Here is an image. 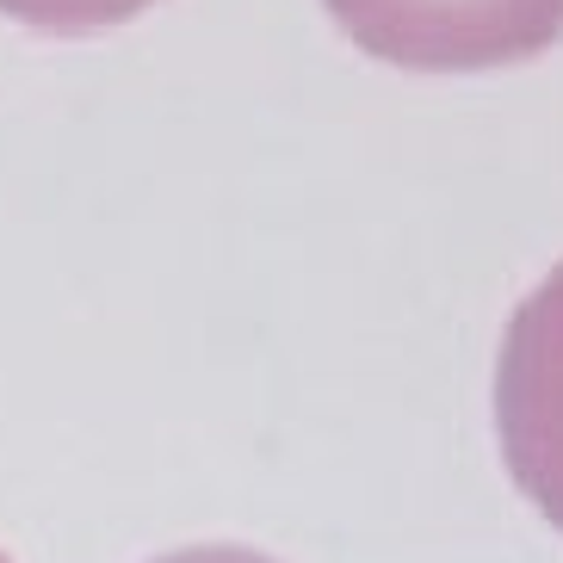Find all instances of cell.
I'll return each mask as SVG.
<instances>
[{"label": "cell", "instance_id": "cell-3", "mask_svg": "<svg viewBox=\"0 0 563 563\" xmlns=\"http://www.w3.org/2000/svg\"><path fill=\"white\" fill-rule=\"evenodd\" d=\"M150 7L155 0H0V19L44 37H93V32H112V25H131Z\"/></svg>", "mask_w": 563, "mask_h": 563}, {"label": "cell", "instance_id": "cell-1", "mask_svg": "<svg viewBox=\"0 0 563 563\" xmlns=\"http://www.w3.org/2000/svg\"><path fill=\"white\" fill-rule=\"evenodd\" d=\"M334 25L409 75H483L551 51L563 0H322Z\"/></svg>", "mask_w": 563, "mask_h": 563}, {"label": "cell", "instance_id": "cell-2", "mask_svg": "<svg viewBox=\"0 0 563 563\" xmlns=\"http://www.w3.org/2000/svg\"><path fill=\"white\" fill-rule=\"evenodd\" d=\"M496 428L508 477L563 532V261L501 334Z\"/></svg>", "mask_w": 563, "mask_h": 563}]
</instances>
